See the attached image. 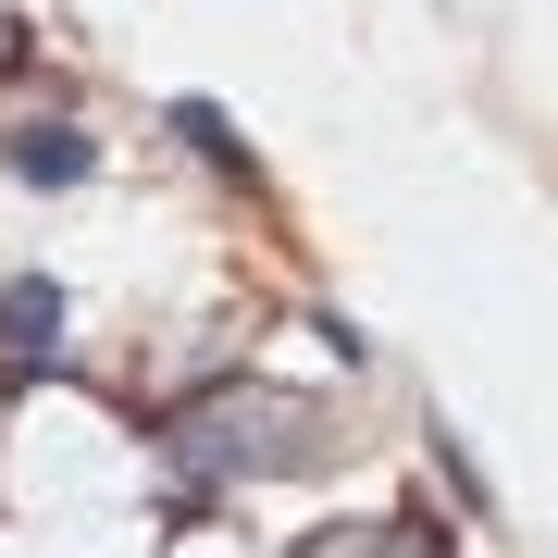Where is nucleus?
I'll list each match as a JSON object with an SVG mask.
<instances>
[{"label":"nucleus","instance_id":"nucleus-1","mask_svg":"<svg viewBox=\"0 0 558 558\" xmlns=\"http://www.w3.org/2000/svg\"><path fill=\"white\" fill-rule=\"evenodd\" d=\"M161 459L186 484H286L323 459V410L311 398H274V385H211L161 422Z\"/></svg>","mask_w":558,"mask_h":558},{"label":"nucleus","instance_id":"nucleus-2","mask_svg":"<svg viewBox=\"0 0 558 558\" xmlns=\"http://www.w3.org/2000/svg\"><path fill=\"white\" fill-rule=\"evenodd\" d=\"M13 174H25V186H87L100 149H87L75 124H25V137H13Z\"/></svg>","mask_w":558,"mask_h":558},{"label":"nucleus","instance_id":"nucleus-3","mask_svg":"<svg viewBox=\"0 0 558 558\" xmlns=\"http://www.w3.org/2000/svg\"><path fill=\"white\" fill-rule=\"evenodd\" d=\"M0 348L50 360V348H62V286H38V274H25V286H0Z\"/></svg>","mask_w":558,"mask_h":558},{"label":"nucleus","instance_id":"nucleus-4","mask_svg":"<svg viewBox=\"0 0 558 558\" xmlns=\"http://www.w3.org/2000/svg\"><path fill=\"white\" fill-rule=\"evenodd\" d=\"M311 558H447V534H435V521H360V534L311 546Z\"/></svg>","mask_w":558,"mask_h":558}]
</instances>
